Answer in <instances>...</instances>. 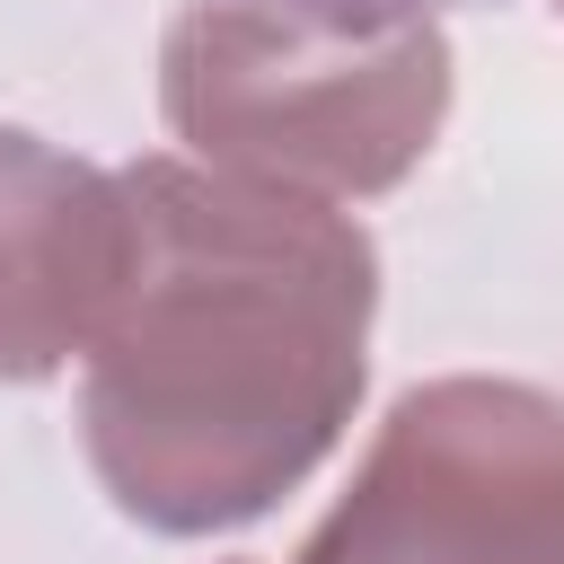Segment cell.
I'll list each match as a JSON object with an SVG mask.
<instances>
[{"label": "cell", "instance_id": "3", "mask_svg": "<svg viewBox=\"0 0 564 564\" xmlns=\"http://www.w3.org/2000/svg\"><path fill=\"white\" fill-rule=\"evenodd\" d=\"M300 564H564V397L520 379L405 388Z\"/></svg>", "mask_w": 564, "mask_h": 564}, {"label": "cell", "instance_id": "2", "mask_svg": "<svg viewBox=\"0 0 564 564\" xmlns=\"http://www.w3.org/2000/svg\"><path fill=\"white\" fill-rule=\"evenodd\" d=\"M159 106L203 167L361 203L441 141L449 35L441 18L352 26L300 0H194L159 44Z\"/></svg>", "mask_w": 564, "mask_h": 564}, {"label": "cell", "instance_id": "6", "mask_svg": "<svg viewBox=\"0 0 564 564\" xmlns=\"http://www.w3.org/2000/svg\"><path fill=\"white\" fill-rule=\"evenodd\" d=\"M555 18H564V0H555Z\"/></svg>", "mask_w": 564, "mask_h": 564}, {"label": "cell", "instance_id": "5", "mask_svg": "<svg viewBox=\"0 0 564 564\" xmlns=\"http://www.w3.org/2000/svg\"><path fill=\"white\" fill-rule=\"evenodd\" d=\"M300 9H326V18H352V26H405V18L467 9V0H300Z\"/></svg>", "mask_w": 564, "mask_h": 564}, {"label": "cell", "instance_id": "1", "mask_svg": "<svg viewBox=\"0 0 564 564\" xmlns=\"http://www.w3.org/2000/svg\"><path fill=\"white\" fill-rule=\"evenodd\" d=\"M132 264L88 344V467L159 538L273 511L352 423L379 256L317 194L203 159H132Z\"/></svg>", "mask_w": 564, "mask_h": 564}, {"label": "cell", "instance_id": "4", "mask_svg": "<svg viewBox=\"0 0 564 564\" xmlns=\"http://www.w3.org/2000/svg\"><path fill=\"white\" fill-rule=\"evenodd\" d=\"M123 264V176L0 123V379H53L70 352H88Z\"/></svg>", "mask_w": 564, "mask_h": 564}]
</instances>
